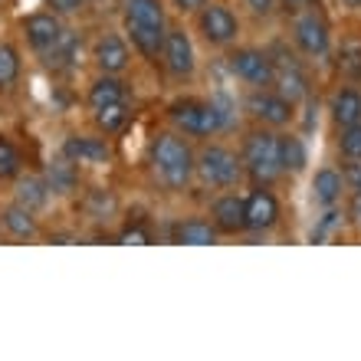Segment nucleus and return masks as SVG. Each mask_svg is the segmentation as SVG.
<instances>
[{
  "label": "nucleus",
  "mask_w": 361,
  "mask_h": 361,
  "mask_svg": "<svg viewBox=\"0 0 361 361\" xmlns=\"http://www.w3.org/2000/svg\"><path fill=\"white\" fill-rule=\"evenodd\" d=\"M125 33L145 59H158L168 33L161 0H125Z\"/></svg>",
  "instance_id": "f257e3e1"
},
{
  "label": "nucleus",
  "mask_w": 361,
  "mask_h": 361,
  "mask_svg": "<svg viewBox=\"0 0 361 361\" xmlns=\"http://www.w3.org/2000/svg\"><path fill=\"white\" fill-rule=\"evenodd\" d=\"M194 152L174 132H161L152 142V171L168 190H184L194 178Z\"/></svg>",
  "instance_id": "f03ea898"
},
{
  "label": "nucleus",
  "mask_w": 361,
  "mask_h": 361,
  "mask_svg": "<svg viewBox=\"0 0 361 361\" xmlns=\"http://www.w3.org/2000/svg\"><path fill=\"white\" fill-rule=\"evenodd\" d=\"M240 164L250 174V180L257 188H269L279 174H283V161H279V135L257 128L247 135L243 152H240Z\"/></svg>",
  "instance_id": "7ed1b4c3"
},
{
  "label": "nucleus",
  "mask_w": 361,
  "mask_h": 361,
  "mask_svg": "<svg viewBox=\"0 0 361 361\" xmlns=\"http://www.w3.org/2000/svg\"><path fill=\"white\" fill-rule=\"evenodd\" d=\"M168 118L174 122L178 132L194 135V138H210L224 128V112L214 102H204V99H178L168 109Z\"/></svg>",
  "instance_id": "20e7f679"
},
{
  "label": "nucleus",
  "mask_w": 361,
  "mask_h": 361,
  "mask_svg": "<svg viewBox=\"0 0 361 361\" xmlns=\"http://www.w3.org/2000/svg\"><path fill=\"white\" fill-rule=\"evenodd\" d=\"M194 171H197V178L204 180L207 188L227 190V188H233V184L240 180L243 164H240L237 154L230 152V148H224V145H207V148L197 154Z\"/></svg>",
  "instance_id": "39448f33"
},
{
  "label": "nucleus",
  "mask_w": 361,
  "mask_h": 361,
  "mask_svg": "<svg viewBox=\"0 0 361 361\" xmlns=\"http://www.w3.org/2000/svg\"><path fill=\"white\" fill-rule=\"evenodd\" d=\"M273 59V86L279 95H286L289 102H299L309 95V76L305 69L293 59V53H286V47H273L269 49Z\"/></svg>",
  "instance_id": "423d86ee"
},
{
  "label": "nucleus",
  "mask_w": 361,
  "mask_h": 361,
  "mask_svg": "<svg viewBox=\"0 0 361 361\" xmlns=\"http://www.w3.org/2000/svg\"><path fill=\"white\" fill-rule=\"evenodd\" d=\"M293 37H295V47L312 59L329 56V49H332V30H329L322 13H315V10H305V13L295 17Z\"/></svg>",
  "instance_id": "0eeeda50"
},
{
  "label": "nucleus",
  "mask_w": 361,
  "mask_h": 361,
  "mask_svg": "<svg viewBox=\"0 0 361 361\" xmlns=\"http://www.w3.org/2000/svg\"><path fill=\"white\" fill-rule=\"evenodd\" d=\"M230 73L240 79V82H247L253 89H267L273 86V59H269L267 49H237V53H230Z\"/></svg>",
  "instance_id": "6e6552de"
},
{
  "label": "nucleus",
  "mask_w": 361,
  "mask_h": 361,
  "mask_svg": "<svg viewBox=\"0 0 361 361\" xmlns=\"http://www.w3.org/2000/svg\"><path fill=\"white\" fill-rule=\"evenodd\" d=\"M197 27L210 47H227V43H233L240 37L237 13L230 7H224V4H204L197 17Z\"/></svg>",
  "instance_id": "1a4fd4ad"
},
{
  "label": "nucleus",
  "mask_w": 361,
  "mask_h": 361,
  "mask_svg": "<svg viewBox=\"0 0 361 361\" xmlns=\"http://www.w3.org/2000/svg\"><path fill=\"white\" fill-rule=\"evenodd\" d=\"M293 109L295 102H289L286 95L273 92V89H257V92L247 99V112L257 118V122H263L267 128H283V125L293 122Z\"/></svg>",
  "instance_id": "9d476101"
},
{
  "label": "nucleus",
  "mask_w": 361,
  "mask_h": 361,
  "mask_svg": "<svg viewBox=\"0 0 361 361\" xmlns=\"http://www.w3.org/2000/svg\"><path fill=\"white\" fill-rule=\"evenodd\" d=\"M161 59H164V66H168L171 76H178V79L194 76V69H197V53H194V43H190V37L180 27L164 33Z\"/></svg>",
  "instance_id": "9b49d317"
},
{
  "label": "nucleus",
  "mask_w": 361,
  "mask_h": 361,
  "mask_svg": "<svg viewBox=\"0 0 361 361\" xmlns=\"http://www.w3.org/2000/svg\"><path fill=\"white\" fill-rule=\"evenodd\" d=\"M243 220H247V230H253V233H263V230L276 227L279 200L273 197V190L257 188L250 197H243Z\"/></svg>",
  "instance_id": "f8f14e48"
},
{
  "label": "nucleus",
  "mask_w": 361,
  "mask_h": 361,
  "mask_svg": "<svg viewBox=\"0 0 361 361\" xmlns=\"http://www.w3.org/2000/svg\"><path fill=\"white\" fill-rule=\"evenodd\" d=\"M63 158L73 164H105L112 158V148L105 138H89V135H69L63 142Z\"/></svg>",
  "instance_id": "ddd939ff"
},
{
  "label": "nucleus",
  "mask_w": 361,
  "mask_h": 361,
  "mask_svg": "<svg viewBox=\"0 0 361 361\" xmlns=\"http://www.w3.org/2000/svg\"><path fill=\"white\" fill-rule=\"evenodd\" d=\"M92 59H95V66H99V73L118 76V73H125V69H128V59H132V53H128V47H125L122 37L109 33V37H102L99 43H95Z\"/></svg>",
  "instance_id": "4468645a"
},
{
  "label": "nucleus",
  "mask_w": 361,
  "mask_h": 361,
  "mask_svg": "<svg viewBox=\"0 0 361 361\" xmlns=\"http://www.w3.org/2000/svg\"><path fill=\"white\" fill-rule=\"evenodd\" d=\"M210 224L220 230V233H240L247 230V220H243V197L237 194H220L210 207Z\"/></svg>",
  "instance_id": "2eb2a0df"
},
{
  "label": "nucleus",
  "mask_w": 361,
  "mask_h": 361,
  "mask_svg": "<svg viewBox=\"0 0 361 361\" xmlns=\"http://www.w3.org/2000/svg\"><path fill=\"white\" fill-rule=\"evenodd\" d=\"M23 33H27L30 47L37 53H47L59 37H63V23H59L53 13H33V17L23 23Z\"/></svg>",
  "instance_id": "dca6fc26"
},
{
  "label": "nucleus",
  "mask_w": 361,
  "mask_h": 361,
  "mask_svg": "<svg viewBox=\"0 0 361 361\" xmlns=\"http://www.w3.org/2000/svg\"><path fill=\"white\" fill-rule=\"evenodd\" d=\"M217 237H220V230L204 217H188V220H180V224H174V230H171L174 243H188V247H210V243H217Z\"/></svg>",
  "instance_id": "f3484780"
},
{
  "label": "nucleus",
  "mask_w": 361,
  "mask_h": 361,
  "mask_svg": "<svg viewBox=\"0 0 361 361\" xmlns=\"http://www.w3.org/2000/svg\"><path fill=\"white\" fill-rule=\"evenodd\" d=\"M332 122L338 128H348V125H358L361 122V92L355 86H345L335 92L332 99Z\"/></svg>",
  "instance_id": "a211bd4d"
},
{
  "label": "nucleus",
  "mask_w": 361,
  "mask_h": 361,
  "mask_svg": "<svg viewBox=\"0 0 361 361\" xmlns=\"http://www.w3.org/2000/svg\"><path fill=\"white\" fill-rule=\"evenodd\" d=\"M17 204L27 210H43L49 204V188H47V178L39 174H27L20 178L17 184Z\"/></svg>",
  "instance_id": "6ab92c4d"
},
{
  "label": "nucleus",
  "mask_w": 361,
  "mask_h": 361,
  "mask_svg": "<svg viewBox=\"0 0 361 361\" xmlns=\"http://www.w3.org/2000/svg\"><path fill=\"white\" fill-rule=\"evenodd\" d=\"M125 99H128L125 82H118V79L109 76V73H102V76L89 86V105H92V109H102V105H112V102H125Z\"/></svg>",
  "instance_id": "aec40b11"
},
{
  "label": "nucleus",
  "mask_w": 361,
  "mask_h": 361,
  "mask_svg": "<svg viewBox=\"0 0 361 361\" xmlns=\"http://www.w3.org/2000/svg\"><path fill=\"white\" fill-rule=\"evenodd\" d=\"M92 112H95V125H99L105 135H118L125 125L132 122V105H128V99H125V102L102 105V109H92Z\"/></svg>",
  "instance_id": "412c9836"
},
{
  "label": "nucleus",
  "mask_w": 361,
  "mask_h": 361,
  "mask_svg": "<svg viewBox=\"0 0 361 361\" xmlns=\"http://www.w3.org/2000/svg\"><path fill=\"white\" fill-rule=\"evenodd\" d=\"M79 49H82V43H79V37L76 33H69V30H63V37L53 43V47L43 53L47 56V63L53 69H63V66H73L79 59Z\"/></svg>",
  "instance_id": "4be33fe9"
},
{
  "label": "nucleus",
  "mask_w": 361,
  "mask_h": 361,
  "mask_svg": "<svg viewBox=\"0 0 361 361\" xmlns=\"http://www.w3.org/2000/svg\"><path fill=\"white\" fill-rule=\"evenodd\" d=\"M312 190H315V200H322L325 207H332L335 200L342 197V190H345L342 171H335V168H322V171H315Z\"/></svg>",
  "instance_id": "5701e85b"
},
{
  "label": "nucleus",
  "mask_w": 361,
  "mask_h": 361,
  "mask_svg": "<svg viewBox=\"0 0 361 361\" xmlns=\"http://www.w3.org/2000/svg\"><path fill=\"white\" fill-rule=\"evenodd\" d=\"M0 220H4V227H7L17 240H33L37 237V217H33V210L20 207V204H13V207L4 210Z\"/></svg>",
  "instance_id": "b1692460"
},
{
  "label": "nucleus",
  "mask_w": 361,
  "mask_h": 361,
  "mask_svg": "<svg viewBox=\"0 0 361 361\" xmlns=\"http://www.w3.org/2000/svg\"><path fill=\"white\" fill-rule=\"evenodd\" d=\"M43 178H47L49 194H69V190H76L79 174H76V164L69 161V158H63V161L49 164Z\"/></svg>",
  "instance_id": "393cba45"
},
{
  "label": "nucleus",
  "mask_w": 361,
  "mask_h": 361,
  "mask_svg": "<svg viewBox=\"0 0 361 361\" xmlns=\"http://www.w3.org/2000/svg\"><path fill=\"white\" fill-rule=\"evenodd\" d=\"M279 161H283V171L299 174L305 168V145L302 138L295 135H279Z\"/></svg>",
  "instance_id": "a878e982"
},
{
  "label": "nucleus",
  "mask_w": 361,
  "mask_h": 361,
  "mask_svg": "<svg viewBox=\"0 0 361 361\" xmlns=\"http://www.w3.org/2000/svg\"><path fill=\"white\" fill-rule=\"evenodd\" d=\"M20 76V53L7 43H0V92L10 89Z\"/></svg>",
  "instance_id": "bb28decb"
},
{
  "label": "nucleus",
  "mask_w": 361,
  "mask_h": 361,
  "mask_svg": "<svg viewBox=\"0 0 361 361\" xmlns=\"http://www.w3.org/2000/svg\"><path fill=\"white\" fill-rule=\"evenodd\" d=\"M338 69L348 79H361V39H348L338 49Z\"/></svg>",
  "instance_id": "cd10ccee"
},
{
  "label": "nucleus",
  "mask_w": 361,
  "mask_h": 361,
  "mask_svg": "<svg viewBox=\"0 0 361 361\" xmlns=\"http://www.w3.org/2000/svg\"><path fill=\"white\" fill-rule=\"evenodd\" d=\"M20 168H23V161H20L17 145L10 142V138H4V135H0V180L17 178Z\"/></svg>",
  "instance_id": "c85d7f7f"
},
{
  "label": "nucleus",
  "mask_w": 361,
  "mask_h": 361,
  "mask_svg": "<svg viewBox=\"0 0 361 361\" xmlns=\"http://www.w3.org/2000/svg\"><path fill=\"white\" fill-rule=\"evenodd\" d=\"M338 152H342L345 161H361V122L342 128V138H338Z\"/></svg>",
  "instance_id": "c756f323"
},
{
  "label": "nucleus",
  "mask_w": 361,
  "mask_h": 361,
  "mask_svg": "<svg viewBox=\"0 0 361 361\" xmlns=\"http://www.w3.org/2000/svg\"><path fill=\"white\" fill-rule=\"evenodd\" d=\"M342 180H345V188L352 190V194H361V161H348V164H345Z\"/></svg>",
  "instance_id": "7c9ffc66"
},
{
  "label": "nucleus",
  "mask_w": 361,
  "mask_h": 361,
  "mask_svg": "<svg viewBox=\"0 0 361 361\" xmlns=\"http://www.w3.org/2000/svg\"><path fill=\"white\" fill-rule=\"evenodd\" d=\"M118 240H122V243H152V233L142 227H128V230H122Z\"/></svg>",
  "instance_id": "2f4dec72"
},
{
  "label": "nucleus",
  "mask_w": 361,
  "mask_h": 361,
  "mask_svg": "<svg viewBox=\"0 0 361 361\" xmlns=\"http://www.w3.org/2000/svg\"><path fill=\"white\" fill-rule=\"evenodd\" d=\"M49 7L56 13H76V10L86 7V0H49Z\"/></svg>",
  "instance_id": "473e14b6"
},
{
  "label": "nucleus",
  "mask_w": 361,
  "mask_h": 361,
  "mask_svg": "<svg viewBox=\"0 0 361 361\" xmlns=\"http://www.w3.org/2000/svg\"><path fill=\"white\" fill-rule=\"evenodd\" d=\"M247 4H250V10H253V13H259V17H269L279 0H247Z\"/></svg>",
  "instance_id": "72a5a7b5"
},
{
  "label": "nucleus",
  "mask_w": 361,
  "mask_h": 361,
  "mask_svg": "<svg viewBox=\"0 0 361 361\" xmlns=\"http://www.w3.org/2000/svg\"><path fill=\"white\" fill-rule=\"evenodd\" d=\"M174 4H178L184 13H190V10H200L204 4H207V0H174Z\"/></svg>",
  "instance_id": "f704fd0d"
},
{
  "label": "nucleus",
  "mask_w": 361,
  "mask_h": 361,
  "mask_svg": "<svg viewBox=\"0 0 361 361\" xmlns=\"http://www.w3.org/2000/svg\"><path fill=\"white\" fill-rule=\"evenodd\" d=\"M352 217H355V224L361 227V194H355V200H352Z\"/></svg>",
  "instance_id": "c9c22d12"
},
{
  "label": "nucleus",
  "mask_w": 361,
  "mask_h": 361,
  "mask_svg": "<svg viewBox=\"0 0 361 361\" xmlns=\"http://www.w3.org/2000/svg\"><path fill=\"white\" fill-rule=\"evenodd\" d=\"M283 4H289V7H305V4H312V0H283Z\"/></svg>",
  "instance_id": "e433bc0d"
},
{
  "label": "nucleus",
  "mask_w": 361,
  "mask_h": 361,
  "mask_svg": "<svg viewBox=\"0 0 361 361\" xmlns=\"http://www.w3.org/2000/svg\"><path fill=\"white\" fill-rule=\"evenodd\" d=\"M345 7H361V0H342Z\"/></svg>",
  "instance_id": "4c0bfd02"
}]
</instances>
